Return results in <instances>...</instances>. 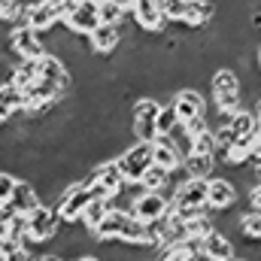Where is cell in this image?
<instances>
[{
	"instance_id": "cell-1",
	"label": "cell",
	"mask_w": 261,
	"mask_h": 261,
	"mask_svg": "<svg viewBox=\"0 0 261 261\" xmlns=\"http://www.w3.org/2000/svg\"><path fill=\"white\" fill-rule=\"evenodd\" d=\"M210 94H213V107H216L219 125H225L237 110H243V82H240L234 67L222 64L210 73Z\"/></svg>"
},
{
	"instance_id": "cell-2",
	"label": "cell",
	"mask_w": 261,
	"mask_h": 261,
	"mask_svg": "<svg viewBox=\"0 0 261 261\" xmlns=\"http://www.w3.org/2000/svg\"><path fill=\"white\" fill-rule=\"evenodd\" d=\"M94 240H110V243H122V246H130V249H143L146 246V225L137 222L128 210L110 206L107 219L94 231Z\"/></svg>"
},
{
	"instance_id": "cell-3",
	"label": "cell",
	"mask_w": 261,
	"mask_h": 261,
	"mask_svg": "<svg viewBox=\"0 0 261 261\" xmlns=\"http://www.w3.org/2000/svg\"><path fill=\"white\" fill-rule=\"evenodd\" d=\"M170 206L173 213L182 219L195 216L200 210H206V179H195V176H186L179 182H173V192H170Z\"/></svg>"
},
{
	"instance_id": "cell-4",
	"label": "cell",
	"mask_w": 261,
	"mask_h": 261,
	"mask_svg": "<svg viewBox=\"0 0 261 261\" xmlns=\"http://www.w3.org/2000/svg\"><path fill=\"white\" fill-rule=\"evenodd\" d=\"M158 110H161V100L158 97H149V94H140L134 103H130V137L140 140V143H155L158 140Z\"/></svg>"
},
{
	"instance_id": "cell-5",
	"label": "cell",
	"mask_w": 261,
	"mask_h": 261,
	"mask_svg": "<svg viewBox=\"0 0 261 261\" xmlns=\"http://www.w3.org/2000/svg\"><path fill=\"white\" fill-rule=\"evenodd\" d=\"M116 164H119V170H122L125 186H137V182L143 179V173L152 167V143H140V140L128 143V146L119 152Z\"/></svg>"
},
{
	"instance_id": "cell-6",
	"label": "cell",
	"mask_w": 261,
	"mask_h": 261,
	"mask_svg": "<svg viewBox=\"0 0 261 261\" xmlns=\"http://www.w3.org/2000/svg\"><path fill=\"white\" fill-rule=\"evenodd\" d=\"M9 52L15 61H43L49 55V46H46V37H40L37 31H31L28 24H15L9 31Z\"/></svg>"
},
{
	"instance_id": "cell-7",
	"label": "cell",
	"mask_w": 261,
	"mask_h": 261,
	"mask_svg": "<svg viewBox=\"0 0 261 261\" xmlns=\"http://www.w3.org/2000/svg\"><path fill=\"white\" fill-rule=\"evenodd\" d=\"M28 219V246H37V243H49L58 237V216H55V206L52 203H40L34 213L24 216Z\"/></svg>"
},
{
	"instance_id": "cell-8",
	"label": "cell",
	"mask_w": 261,
	"mask_h": 261,
	"mask_svg": "<svg viewBox=\"0 0 261 261\" xmlns=\"http://www.w3.org/2000/svg\"><path fill=\"white\" fill-rule=\"evenodd\" d=\"M237 203H240V189H237L231 179H225V176L206 179V210H210L213 216H225V213H231Z\"/></svg>"
},
{
	"instance_id": "cell-9",
	"label": "cell",
	"mask_w": 261,
	"mask_h": 261,
	"mask_svg": "<svg viewBox=\"0 0 261 261\" xmlns=\"http://www.w3.org/2000/svg\"><path fill=\"white\" fill-rule=\"evenodd\" d=\"M100 24V12H97V0H79V3H73L70 9H67L64 15V28L67 34H73V37H88L94 28Z\"/></svg>"
},
{
	"instance_id": "cell-10",
	"label": "cell",
	"mask_w": 261,
	"mask_h": 261,
	"mask_svg": "<svg viewBox=\"0 0 261 261\" xmlns=\"http://www.w3.org/2000/svg\"><path fill=\"white\" fill-rule=\"evenodd\" d=\"M128 15H130V24H134L137 31L149 34V37L164 34V28H167V21H164V15H161L158 0H137V3H130Z\"/></svg>"
},
{
	"instance_id": "cell-11",
	"label": "cell",
	"mask_w": 261,
	"mask_h": 261,
	"mask_svg": "<svg viewBox=\"0 0 261 261\" xmlns=\"http://www.w3.org/2000/svg\"><path fill=\"white\" fill-rule=\"evenodd\" d=\"M170 107H173V113H176L179 125H186V122H192V119L206 116V100H203L200 88H189V85H182V88H176V91L170 94Z\"/></svg>"
},
{
	"instance_id": "cell-12",
	"label": "cell",
	"mask_w": 261,
	"mask_h": 261,
	"mask_svg": "<svg viewBox=\"0 0 261 261\" xmlns=\"http://www.w3.org/2000/svg\"><path fill=\"white\" fill-rule=\"evenodd\" d=\"M182 161H186V155L179 152V146H176L170 137H158V140L152 143V164H158L161 170H167V173L173 176V182L186 179Z\"/></svg>"
},
{
	"instance_id": "cell-13",
	"label": "cell",
	"mask_w": 261,
	"mask_h": 261,
	"mask_svg": "<svg viewBox=\"0 0 261 261\" xmlns=\"http://www.w3.org/2000/svg\"><path fill=\"white\" fill-rule=\"evenodd\" d=\"M128 213L137 219V222H155V219H161V216H167L170 213V197L167 195H155V192H140V195L130 200Z\"/></svg>"
},
{
	"instance_id": "cell-14",
	"label": "cell",
	"mask_w": 261,
	"mask_h": 261,
	"mask_svg": "<svg viewBox=\"0 0 261 261\" xmlns=\"http://www.w3.org/2000/svg\"><path fill=\"white\" fill-rule=\"evenodd\" d=\"M85 43H88L91 55H97V58H113V55L119 52V46H122V28H116V24H97V28L85 37Z\"/></svg>"
},
{
	"instance_id": "cell-15",
	"label": "cell",
	"mask_w": 261,
	"mask_h": 261,
	"mask_svg": "<svg viewBox=\"0 0 261 261\" xmlns=\"http://www.w3.org/2000/svg\"><path fill=\"white\" fill-rule=\"evenodd\" d=\"M200 258L203 261H234L237 258V243L216 228V231H210L200 240Z\"/></svg>"
},
{
	"instance_id": "cell-16",
	"label": "cell",
	"mask_w": 261,
	"mask_h": 261,
	"mask_svg": "<svg viewBox=\"0 0 261 261\" xmlns=\"http://www.w3.org/2000/svg\"><path fill=\"white\" fill-rule=\"evenodd\" d=\"M40 203H43V200H40V192L34 189L31 179H15L12 197H9V203H6L9 213H15V216H28V213H34Z\"/></svg>"
},
{
	"instance_id": "cell-17",
	"label": "cell",
	"mask_w": 261,
	"mask_h": 261,
	"mask_svg": "<svg viewBox=\"0 0 261 261\" xmlns=\"http://www.w3.org/2000/svg\"><path fill=\"white\" fill-rule=\"evenodd\" d=\"M24 110V91H18L12 82H3L0 85V128L9 125L15 116H21Z\"/></svg>"
},
{
	"instance_id": "cell-18",
	"label": "cell",
	"mask_w": 261,
	"mask_h": 261,
	"mask_svg": "<svg viewBox=\"0 0 261 261\" xmlns=\"http://www.w3.org/2000/svg\"><path fill=\"white\" fill-rule=\"evenodd\" d=\"M143 192H155V195H167L170 197V192H173V176L167 173V170H161L158 164H152L146 173H143V179L137 182Z\"/></svg>"
},
{
	"instance_id": "cell-19",
	"label": "cell",
	"mask_w": 261,
	"mask_h": 261,
	"mask_svg": "<svg viewBox=\"0 0 261 261\" xmlns=\"http://www.w3.org/2000/svg\"><path fill=\"white\" fill-rule=\"evenodd\" d=\"M216 167H219V161L213 155H195V152H189L186 161H182V173L195 176V179H213Z\"/></svg>"
},
{
	"instance_id": "cell-20",
	"label": "cell",
	"mask_w": 261,
	"mask_h": 261,
	"mask_svg": "<svg viewBox=\"0 0 261 261\" xmlns=\"http://www.w3.org/2000/svg\"><path fill=\"white\" fill-rule=\"evenodd\" d=\"M237 231H240V237L243 240H252V243H261V210H243V213H237Z\"/></svg>"
},
{
	"instance_id": "cell-21",
	"label": "cell",
	"mask_w": 261,
	"mask_h": 261,
	"mask_svg": "<svg viewBox=\"0 0 261 261\" xmlns=\"http://www.w3.org/2000/svg\"><path fill=\"white\" fill-rule=\"evenodd\" d=\"M107 213H110V200L107 197H94L88 206H85V213H82V219H79V225L94 237V231L100 228V222L107 219Z\"/></svg>"
},
{
	"instance_id": "cell-22",
	"label": "cell",
	"mask_w": 261,
	"mask_h": 261,
	"mask_svg": "<svg viewBox=\"0 0 261 261\" xmlns=\"http://www.w3.org/2000/svg\"><path fill=\"white\" fill-rule=\"evenodd\" d=\"M234 137H249V134H255V116H252V110H237L228 122H225Z\"/></svg>"
},
{
	"instance_id": "cell-23",
	"label": "cell",
	"mask_w": 261,
	"mask_h": 261,
	"mask_svg": "<svg viewBox=\"0 0 261 261\" xmlns=\"http://www.w3.org/2000/svg\"><path fill=\"white\" fill-rule=\"evenodd\" d=\"M97 12H100V24H116V28H122L128 15V9L119 6L116 0H97Z\"/></svg>"
},
{
	"instance_id": "cell-24",
	"label": "cell",
	"mask_w": 261,
	"mask_h": 261,
	"mask_svg": "<svg viewBox=\"0 0 261 261\" xmlns=\"http://www.w3.org/2000/svg\"><path fill=\"white\" fill-rule=\"evenodd\" d=\"M176 128H179V119H176L173 107H170V103H161V110H158V122H155L158 137H170Z\"/></svg>"
},
{
	"instance_id": "cell-25",
	"label": "cell",
	"mask_w": 261,
	"mask_h": 261,
	"mask_svg": "<svg viewBox=\"0 0 261 261\" xmlns=\"http://www.w3.org/2000/svg\"><path fill=\"white\" fill-rule=\"evenodd\" d=\"M200 255H195L192 249H189V243H173V246H164L155 261H197Z\"/></svg>"
},
{
	"instance_id": "cell-26",
	"label": "cell",
	"mask_w": 261,
	"mask_h": 261,
	"mask_svg": "<svg viewBox=\"0 0 261 261\" xmlns=\"http://www.w3.org/2000/svg\"><path fill=\"white\" fill-rule=\"evenodd\" d=\"M158 6H161V15H164L167 24H179L182 15H186L189 0H158Z\"/></svg>"
},
{
	"instance_id": "cell-27",
	"label": "cell",
	"mask_w": 261,
	"mask_h": 261,
	"mask_svg": "<svg viewBox=\"0 0 261 261\" xmlns=\"http://www.w3.org/2000/svg\"><path fill=\"white\" fill-rule=\"evenodd\" d=\"M189 152H195V155H213L216 158V134H213V128L197 134L195 140H192V149Z\"/></svg>"
},
{
	"instance_id": "cell-28",
	"label": "cell",
	"mask_w": 261,
	"mask_h": 261,
	"mask_svg": "<svg viewBox=\"0 0 261 261\" xmlns=\"http://www.w3.org/2000/svg\"><path fill=\"white\" fill-rule=\"evenodd\" d=\"M12 189H15V176H12L9 170H3V167H0V206H6V203H9Z\"/></svg>"
},
{
	"instance_id": "cell-29",
	"label": "cell",
	"mask_w": 261,
	"mask_h": 261,
	"mask_svg": "<svg viewBox=\"0 0 261 261\" xmlns=\"http://www.w3.org/2000/svg\"><path fill=\"white\" fill-rule=\"evenodd\" d=\"M182 134L189 137V140H195L197 134H203V130H210V119L206 116H200V119H192V122H186V125H179Z\"/></svg>"
},
{
	"instance_id": "cell-30",
	"label": "cell",
	"mask_w": 261,
	"mask_h": 261,
	"mask_svg": "<svg viewBox=\"0 0 261 261\" xmlns=\"http://www.w3.org/2000/svg\"><path fill=\"white\" fill-rule=\"evenodd\" d=\"M246 203H249V210H261V182H255L246 192Z\"/></svg>"
},
{
	"instance_id": "cell-31",
	"label": "cell",
	"mask_w": 261,
	"mask_h": 261,
	"mask_svg": "<svg viewBox=\"0 0 261 261\" xmlns=\"http://www.w3.org/2000/svg\"><path fill=\"white\" fill-rule=\"evenodd\" d=\"M37 261H67V258H61V255H55V252H46V255H40Z\"/></svg>"
},
{
	"instance_id": "cell-32",
	"label": "cell",
	"mask_w": 261,
	"mask_h": 261,
	"mask_svg": "<svg viewBox=\"0 0 261 261\" xmlns=\"http://www.w3.org/2000/svg\"><path fill=\"white\" fill-rule=\"evenodd\" d=\"M73 261H100L97 255H82V258H73Z\"/></svg>"
},
{
	"instance_id": "cell-33",
	"label": "cell",
	"mask_w": 261,
	"mask_h": 261,
	"mask_svg": "<svg viewBox=\"0 0 261 261\" xmlns=\"http://www.w3.org/2000/svg\"><path fill=\"white\" fill-rule=\"evenodd\" d=\"M130 3H137V0H130Z\"/></svg>"
}]
</instances>
